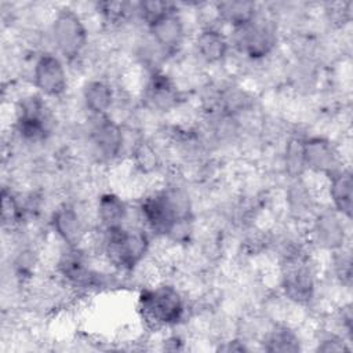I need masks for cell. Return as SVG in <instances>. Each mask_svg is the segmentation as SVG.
Masks as SVG:
<instances>
[{
  "label": "cell",
  "instance_id": "obj_20",
  "mask_svg": "<svg viewBox=\"0 0 353 353\" xmlns=\"http://www.w3.org/2000/svg\"><path fill=\"white\" fill-rule=\"evenodd\" d=\"M263 350L291 353L301 350V341L296 332L288 325H276L265 335Z\"/></svg>",
  "mask_w": 353,
  "mask_h": 353
},
{
  "label": "cell",
  "instance_id": "obj_21",
  "mask_svg": "<svg viewBox=\"0 0 353 353\" xmlns=\"http://www.w3.org/2000/svg\"><path fill=\"white\" fill-rule=\"evenodd\" d=\"M287 194L288 208L296 218H305L312 214L313 210V197L307 186L301 181V178L295 179L294 183L290 186Z\"/></svg>",
  "mask_w": 353,
  "mask_h": 353
},
{
  "label": "cell",
  "instance_id": "obj_18",
  "mask_svg": "<svg viewBox=\"0 0 353 353\" xmlns=\"http://www.w3.org/2000/svg\"><path fill=\"white\" fill-rule=\"evenodd\" d=\"M128 215V205L121 196L114 192H103L99 194L95 205V216L102 230L125 225Z\"/></svg>",
  "mask_w": 353,
  "mask_h": 353
},
{
  "label": "cell",
  "instance_id": "obj_4",
  "mask_svg": "<svg viewBox=\"0 0 353 353\" xmlns=\"http://www.w3.org/2000/svg\"><path fill=\"white\" fill-rule=\"evenodd\" d=\"M50 39L63 61L80 59L88 47V29L81 14L69 6L58 8L50 23Z\"/></svg>",
  "mask_w": 353,
  "mask_h": 353
},
{
  "label": "cell",
  "instance_id": "obj_13",
  "mask_svg": "<svg viewBox=\"0 0 353 353\" xmlns=\"http://www.w3.org/2000/svg\"><path fill=\"white\" fill-rule=\"evenodd\" d=\"M345 221L347 219L332 208L314 212L310 226L313 243L330 252L342 250L347 237Z\"/></svg>",
  "mask_w": 353,
  "mask_h": 353
},
{
  "label": "cell",
  "instance_id": "obj_12",
  "mask_svg": "<svg viewBox=\"0 0 353 353\" xmlns=\"http://www.w3.org/2000/svg\"><path fill=\"white\" fill-rule=\"evenodd\" d=\"M303 161L306 170L327 178L343 168L339 149L331 139L321 135L303 139Z\"/></svg>",
  "mask_w": 353,
  "mask_h": 353
},
{
  "label": "cell",
  "instance_id": "obj_11",
  "mask_svg": "<svg viewBox=\"0 0 353 353\" xmlns=\"http://www.w3.org/2000/svg\"><path fill=\"white\" fill-rule=\"evenodd\" d=\"M141 99L148 110L168 113L181 105L182 92L172 77L159 69L149 72Z\"/></svg>",
  "mask_w": 353,
  "mask_h": 353
},
{
  "label": "cell",
  "instance_id": "obj_16",
  "mask_svg": "<svg viewBox=\"0 0 353 353\" xmlns=\"http://www.w3.org/2000/svg\"><path fill=\"white\" fill-rule=\"evenodd\" d=\"M81 101L90 116L109 114L116 102V91L106 79H91L81 88Z\"/></svg>",
  "mask_w": 353,
  "mask_h": 353
},
{
  "label": "cell",
  "instance_id": "obj_1",
  "mask_svg": "<svg viewBox=\"0 0 353 353\" xmlns=\"http://www.w3.org/2000/svg\"><path fill=\"white\" fill-rule=\"evenodd\" d=\"M138 212L148 232L174 243H186L193 232L192 203L182 188H160L145 194Z\"/></svg>",
  "mask_w": 353,
  "mask_h": 353
},
{
  "label": "cell",
  "instance_id": "obj_3",
  "mask_svg": "<svg viewBox=\"0 0 353 353\" xmlns=\"http://www.w3.org/2000/svg\"><path fill=\"white\" fill-rule=\"evenodd\" d=\"M137 309L141 320L153 330L178 325L186 314V301L172 284L160 283L139 291Z\"/></svg>",
  "mask_w": 353,
  "mask_h": 353
},
{
  "label": "cell",
  "instance_id": "obj_15",
  "mask_svg": "<svg viewBox=\"0 0 353 353\" xmlns=\"http://www.w3.org/2000/svg\"><path fill=\"white\" fill-rule=\"evenodd\" d=\"M193 47L203 62L216 65L228 58L232 44L229 36H226L218 26L205 25L196 33Z\"/></svg>",
  "mask_w": 353,
  "mask_h": 353
},
{
  "label": "cell",
  "instance_id": "obj_5",
  "mask_svg": "<svg viewBox=\"0 0 353 353\" xmlns=\"http://www.w3.org/2000/svg\"><path fill=\"white\" fill-rule=\"evenodd\" d=\"M229 40L237 52L251 61H259L273 52L277 43V26L259 10L252 21L232 29Z\"/></svg>",
  "mask_w": 353,
  "mask_h": 353
},
{
  "label": "cell",
  "instance_id": "obj_25",
  "mask_svg": "<svg viewBox=\"0 0 353 353\" xmlns=\"http://www.w3.org/2000/svg\"><path fill=\"white\" fill-rule=\"evenodd\" d=\"M134 161L141 172L149 174L159 167V154L156 149L145 141H139L132 150Z\"/></svg>",
  "mask_w": 353,
  "mask_h": 353
},
{
  "label": "cell",
  "instance_id": "obj_14",
  "mask_svg": "<svg viewBox=\"0 0 353 353\" xmlns=\"http://www.w3.org/2000/svg\"><path fill=\"white\" fill-rule=\"evenodd\" d=\"M51 228L66 247H80L87 233L80 211L70 203H63L54 210Z\"/></svg>",
  "mask_w": 353,
  "mask_h": 353
},
{
  "label": "cell",
  "instance_id": "obj_24",
  "mask_svg": "<svg viewBox=\"0 0 353 353\" xmlns=\"http://www.w3.org/2000/svg\"><path fill=\"white\" fill-rule=\"evenodd\" d=\"M176 4L168 1H139L135 3V17L145 25L149 26L156 19L171 11Z\"/></svg>",
  "mask_w": 353,
  "mask_h": 353
},
{
  "label": "cell",
  "instance_id": "obj_7",
  "mask_svg": "<svg viewBox=\"0 0 353 353\" xmlns=\"http://www.w3.org/2000/svg\"><path fill=\"white\" fill-rule=\"evenodd\" d=\"M14 130L25 143H41L51 135L52 117L43 95L32 94L18 103Z\"/></svg>",
  "mask_w": 353,
  "mask_h": 353
},
{
  "label": "cell",
  "instance_id": "obj_26",
  "mask_svg": "<svg viewBox=\"0 0 353 353\" xmlns=\"http://www.w3.org/2000/svg\"><path fill=\"white\" fill-rule=\"evenodd\" d=\"M317 350H320V352H347L349 346L346 345L342 335L327 334L317 342Z\"/></svg>",
  "mask_w": 353,
  "mask_h": 353
},
{
  "label": "cell",
  "instance_id": "obj_17",
  "mask_svg": "<svg viewBox=\"0 0 353 353\" xmlns=\"http://www.w3.org/2000/svg\"><path fill=\"white\" fill-rule=\"evenodd\" d=\"M328 197L331 208L341 214L345 219H352L353 212V178L347 167L341 168L328 176Z\"/></svg>",
  "mask_w": 353,
  "mask_h": 353
},
{
  "label": "cell",
  "instance_id": "obj_22",
  "mask_svg": "<svg viewBox=\"0 0 353 353\" xmlns=\"http://www.w3.org/2000/svg\"><path fill=\"white\" fill-rule=\"evenodd\" d=\"M26 208L19 200L18 194L11 188L4 186L1 190V223L4 228H15L21 225Z\"/></svg>",
  "mask_w": 353,
  "mask_h": 353
},
{
  "label": "cell",
  "instance_id": "obj_19",
  "mask_svg": "<svg viewBox=\"0 0 353 353\" xmlns=\"http://www.w3.org/2000/svg\"><path fill=\"white\" fill-rule=\"evenodd\" d=\"M214 11L218 22L230 26V29H234L252 21L258 15L259 7L254 1L233 0L215 3Z\"/></svg>",
  "mask_w": 353,
  "mask_h": 353
},
{
  "label": "cell",
  "instance_id": "obj_27",
  "mask_svg": "<svg viewBox=\"0 0 353 353\" xmlns=\"http://www.w3.org/2000/svg\"><path fill=\"white\" fill-rule=\"evenodd\" d=\"M218 350H222V352H247L248 347L247 345L240 341V339H229L226 342H223Z\"/></svg>",
  "mask_w": 353,
  "mask_h": 353
},
{
  "label": "cell",
  "instance_id": "obj_6",
  "mask_svg": "<svg viewBox=\"0 0 353 353\" xmlns=\"http://www.w3.org/2000/svg\"><path fill=\"white\" fill-rule=\"evenodd\" d=\"M280 288L284 296L295 305H309L316 292V273L303 251L283 259Z\"/></svg>",
  "mask_w": 353,
  "mask_h": 353
},
{
  "label": "cell",
  "instance_id": "obj_8",
  "mask_svg": "<svg viewBox=\"0 0 353 353\" xmlns=\"http://www.w3.org/2000/svg\"><path fill=\"white\" fill-rule=\"evenodd\" d=\"M88 145L92 156L101 163L117 160L125 145V135L121 124L110 114L90 116Z\"/></svg>",
  "mask_w": 353,
  "mask_h": 353
},
{
  "label": "cell",
  "instance_id": "obj_10",
  "mask_svg": "<svg viewBox=\"0 0 353 353\" xmlns=\"http://www.w3.org/2000/svg\"><path fill=\"white\" fill-rule=\"evenodd\" d=\"M146 29L149 40L164 57L175 55L186 40V25L178 6L146 26Z\"/></svg>",
  "mask_w": 353,
  "mask_h": 353
},
{
  "label": "cell",
  "instance_id": "obj_9",
  "mask_svg": "<svg viewBox=\"0 0 353 353\" xmlns=\"http://www.w3.org/2000/svg\"><path fill=\"white\" fill-rule=\"evenodd\" d=\"M32 83L44 98L62 97L69 85V76L63 59L55 52H40L32 68Z\"/></svg>",
  "mask_w": 353,
  "mask_h": 353
},
{
  "label": "cell",
  "instance_id": "obj_2",
  "mask_svg": "<svg viewBox=\"0 0 353 353\" xmlns=\"http://www.w3.org/2000/svg\"><path fill=\"white\" fill-rule=\"evenodd\" d=\"M101 232V254L117 272H134L149 254L150 236L143 226L125 223Z\"/></svg>",
  "mask_w": 353,
  "mask_h": 353
},
{
  "label": "cell",
  "instance_id": "obj_23",
  "mask_svg": "<svg viewBox=\"0 0 353 353\" xmlns=\"http://www.w3.org/2000/svg\"><path fill=\"white\" fill-rule=\"evenodd\" d=\"M303 139L301 137H291L287 141L284 149V167L285 172L292 179H298L302 176L305 168L303 161Z\"/></svg>",
  "mask_w": 353,
  "mask_h": 353
}]
</instances>
